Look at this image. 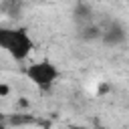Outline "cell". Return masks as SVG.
<instances>
[{
	"label": "cell",
	"mask_w": 129,
	"mask_h": 129,
	"mask_svg": "<svg viewBox=\"0 0 129 129\" xmlns=\"http://www.w3.org/2000/svg\"><path fill=\"white\" fill-rule=\"evenodd\" d=\"M34 48V40L24 26H0V50L14 60H26Z\"/></svg>",
	"instance_id": "1"
},
{
	"label": "cell",
	"mask_w": 129,
	"mask_h": 129,
	"mask_svg": "<svg viewBox=\"0 0 129 129\" xmlns=\"http://www.w3.org/2000/svg\"><path fill=\"white\" fill-rule=\"evenodd\" d=\"M24 75H26V79H28L34 87H38L40 91H50V89L56 85V81H58V77H60V71H58V67H56L52 60L42 58V60H36V62L26 64Z\"/></svg>",
	"instance_id": "2"
},
{
	"label": "cell",
	"mask_w": 129,
	"mask_h": 129,
	"mask_svg": "<svg viewBox=\"0 0 129 129\" xmlns=\"http://www.w3.org/2000/svg\"><path fill=\"white\" fill-rule=\"evenodd\" d=\"M101 44L109 46V48H115V46H121L127 42V28L119 22V20H103L101 22Z\"/></svg>",
	"instance_id": "3"
},
{
	"label": "cell",
	"mask_w": 129,
	"mask_h": 129,
	"mask_svg": "<svg viewBox=\"0 0 129 129\" xmlns=\"http://www.w3.org/2000/svg\"><path fill=\"white\" fill-rule=\"evenodd\" d=\"M95 8L93 4H89L87 0H77L75 6H73V22L75 26H85V24H91L95 22Z\"/></svg>",
	"instance_id": "4"
},
{
	"label": "cell",
	"mask_w": 129,
	"mask_h": 129,
	"mask_svg": "<svg viewBox=\"0 0 129 129\" xmlns=\"http://www.w3.org/2000/svg\"><path fill=\"white\" fill-rule=\"evenodd\" d=\"M101 32H103V28H101V22H97V20L77 28V36L81 42H97V40L101 42Z\"/></svg>",
	"instance_id": "5"
},
{
	"label": "cell",
	"mask_w": 129,
	"mask_h": 129,
	"mask_svg": "<svg viewBox=\"0 0 129 129\" xmlns=\"http://www.w3.org/2000/svg\"><path fill=\"white\" fill-rule=\"evenodd\" d=\"M8 95H10V87L2 83V85H0V97H8Z\"/></svg>",
	"instance_id": "6"
},
{
	"label": "cell",
	"mask_w": 129,
	"mask_h": 129,
	"mask_svg": "<svg viewBox=\"0 0 129 129\" xmlns=\"http://www.w3.org/2000/svg\"><path fill=\"white\" fill-rule=\"evenodd\" d=\"M71 129H89V127H85V125H73Z\"/></svg>",
	"instance_id": "7"
}]
</instances>
